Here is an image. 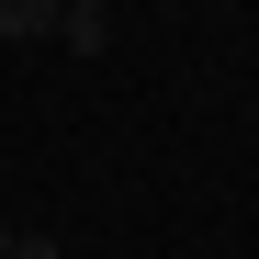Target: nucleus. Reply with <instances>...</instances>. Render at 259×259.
I'll return each mask as SVG.
<instances>
[{"instance_id":"nucleus-1","label":"nucleus","mask_w":259,"mask_h":259,"mask_svg":"<svg viewBox=\"0 0 259 259\" xmlns=\"http://www.w3.org/2000/svg\"><path fill=\"white\" fill-rule=\"evenodd\" d=\"M57 0H0V34H12V46H57Z\"/></svg>"},{"instance_id":"nucleus-2","label":"nucleus","mask_w":259,"mask_h":259,"mask_svg":"<svg viewBox=\"0 0 259 259\" xmlns=\"http://www.w3.org/2000/svg\"><path fill=\"white\" fill-rule=\"evenodd\" d=\"M57 46H68V57H102V46H113V12H68Z\"/></svg>"},{"instance_id":"nucleus-3","label":"nucleus","mask_w":259,"mask_h":259,"mask_svg":"<svg viewBox=\"0 0 259 259\" xmlns=\"http://www.w3.org/2000/svg\"><path fill=\"white\" fill-rule=\"evenodd\" d=\"M57 12H113V0H57Z\"/></svg>"},{"instance_id":"nucleus-4","label":"nucleus","mask_w":259,"mask_h":259,"mask_svg":"<svg viewBox=\"0 0 259 259\" xmlns=\"http://www.w3.org/2000/svg\"><path fill=\"white\" fill-rule=\"evenodd\" d=\"M12 237H23V226H0V259H12Z\"/></svg>"}]
</instances>
